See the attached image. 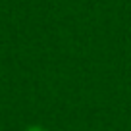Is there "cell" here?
Returning <instances> with one entry per match:
<instances>
[{
  "mask_svg": "<svg viewBox=\"0 0 131 131\" xmlns=\"http://www.w3.org/2000/svg\"><path fill=\"white\" fill-rule=\"evenodd\" d=\"M25 131H50V129H46L45 125H39V123H33V125H29Z\"/></svg>",
  "mask_w": 131,
  "mask_h": 131,
  "instance_id": "cell-1",
  "label": "cell"
}]
</instances>
